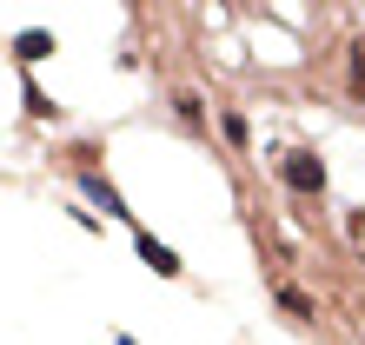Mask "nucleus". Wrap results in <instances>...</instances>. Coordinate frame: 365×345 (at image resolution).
Wrapping results in <instances>:
<instances>
[{"label": "nucleus", "instance_id": "7", "mask_svg": "<svg viewBox=\"0 0 365 345\" xmlns=\"http://www.w3.org/2000/svg\"><path fill=\"white\" fill-rule=\"evenodd\" d=\"M279 306H286L292 319H312V299H306V292H299V286H279Z\"/></svg>", "mask_w": 365, "mask_h": 345}, {"label": "nucleus", "instance_id": "6", "mask_svg": "<svg viewBox=\"0 0 365 345\" xmlns=\"http://www.w3.org/2000/svg\"><path fill=\"white\" fill-rule=\"evenodd\" d=\"M173 113H180L186 126H206V100H200V93H173Z\"/></svg>", "mask_w": 365, "mask_h": 345}, {"label": "nucleus", "instance_id": "9", "mask_svg": "<svg viewBox=\"0 0 365 345\" xmlns=\"http://www.w3.org/2000/svg\"><path fill=\"white\" fill-rule=\"evenodd\" d=\"M352 86H359V93H365V40H359V47H352Z\"/></svg>", "mask_w": 365, "mask_h": 345}, {"label": "nucleus", "instance_id": "8", "mask_svg": "<svg viewBox=\"0 0 365 345\" xmlns=\"http://www.w3.org/2000/svg\"><path fill=\"white\" fill-rule=\"evenodd\" d=\"M220 133H226L232 146H246V140H252V126H246V113H220Z\"/></svg>", "mask_w": 365, "mask_h": 345}, {"label": "nucleus", "instance_id": "1", "mask_svg": "<svg viewBox=\"0 0 365 345\" xmlns=\"http://www.w3.org/2000/svg\"><path fill=\"white\" fill-rule=\"evenodd\" d=\"M279 180H286L299 200H319V192H326V160H319L312 146H292V153L279 160Z\"/></svg>", "mask_w": 365, "mask_h": 345}, {"label": "nucleus", "instance_id": "3", "mask_svg": "<svg viewBox=\"0 0 365 345\" xmlns=\"http://www.w3.org/2000/svg\"><path fill=\"white\" fill-rule=\"evenodd\" d=\"M133 252H140V259H146V266H153L160 279H180V272H186V266H180V252H173V246H160L153 232H140V240H133Z\"/></svg>", "mask_w": 365, "mask_h": 345}, {"label": "nucleus", "instance_id": "2", "mask_svg": "<svg viewBox=\"0 0 365 345\" xmlns=\"http://www.w3.org/2000/svg\"><path fill=\"white\" fill-rule=\"evenodd\" d=\"M73 180H80V192H87V206H93V220H100V212H106V220H126V200H120V186L106 180L100 166H80Z\"/></svg>", "mask_w": 365, "mask_h": 345}, {"label": "nucleus", "instance_id": "5", "mask_svg": "<svg viewBox=\"0 0 365 345\" xmlns=\"http://www.w3.org/2000/svg\"><path fill=\"white\" fill-rule=\"evenodd\" d=\"M20 100H27V113H34V120H53V113H60V106L40 93V80H34V73H27V86H20Z\"/></svg>", "mask_w": 365, "mask_h": 345}, {"label": "nucleus", "instance_id": "4", "mask_svg": "<svg viewBox=\"0 0 365 345\" xmlns=\"http://www.w3.org/2000/svg\"><path fill=\"white\" fill-rule=\"evenodd\" d=\"M47 53H53V34L47 27H20L14 34V60H20V67H40Z\"/></svg>", "mask_w": 365, "mask_h": 345}]
</instances>
